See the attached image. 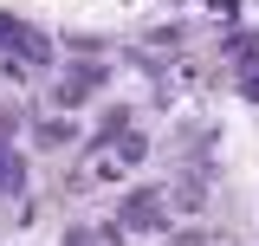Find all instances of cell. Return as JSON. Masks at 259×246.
I'll return each mask as SVG.
<instances>
[{"label":"cell","instance_id":"obj_2","mask_svg":"<svg viewBox=\"0 0 259 246\" xmlns=\"http://www.w3.org/2000/svg\"><path fill=\"white\" fill-rule=\"evenodd\" d=\"M123 130H130V104H110V110L97 117V143H104V136H123Z\"/></svg>","mask_w":259,"mask_h":246},{"label":"cell","instance_id":"obj_3","mask_svg":"<svg viewBox=\"0 0 259 246\" xmlns=\"http://www.w3.org/2000/svg\"><path fill=\"white\" fill-rule=\"evenodd\" d=\"M20 182H26V162L13 149H0V188H20Z\"/></svg>","mask_w":259,"mask_h":246},{"label":"cell","instance_id":"obj_4","mask_svg":"<svg viewBox=\"0 0 259 246\" xmlns=\"http://www.w3.org/2000/svg\"><path fill=\"white\" fill-rule=\"evenodd\" d=\"M65 246H97V233H91V227H71V233H65Z\"/></svg>","mask_w":259,"mask_h":246},{"label":"cell","instance_id":"obj_5","mask_svg":"<svg viewBox=\"0 0 259 246\" xmlns=\"http://www.w3.org/2000/svg\"><path fill=\"white\" fill-rule=\"evenodd\" d=\"M7 123H13V110H0V130H7Z\"/></svg>","mask_w":259,"mask_h":246},{"label":"cell","instance_id":"obj_1","mask_svg":"<svg viewBox=\"0 0 259 246\" xmlns=\"http://www.w3.org/2000/svg\"><path fill=\"white\" fill-rule=\"evenodd\" d=\"M117 220H123L130 233H149V227H162V194H156V188H130Z\"/></svg>","mask_w":259,"mask_h":246}]
</instances>
